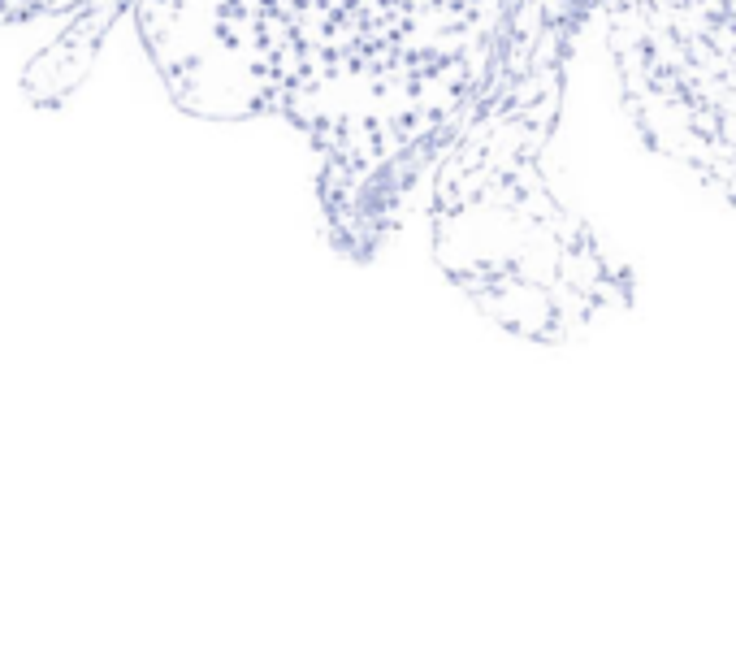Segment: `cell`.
<instances>
[{
    "instance_id": "6da1fadb",
    "label": "cell",
    "mask_w": 736,
    "mask_h": 650,
    "mask_svg": "<svg viewBox=\"0 0 736 650\" xmlns=\"http://www.w3.org/2000/svg\"><path fill=\"white\" fill-rule=\"evenodd\" d=\"M498 0H139L174 96L273 113L343 165L425 143L477 83Z\"/></svg>"
},
{
    "instance_id": "7a4b0ae2",
    "label": "cell",
    "mask_w": 736,
    "mask_h": 650,
    "mask_svg": "<svg viewBox=\"0 0 736 650\" xmlns=\"http://www.w3.org/2000/svg\"><path fill=\"white\" fill-rule=\"evenodd\" d=\"M48 5H57V0H0V22L22 18V13H39V9H48Z\"/></svg>"
}]
</instances>
